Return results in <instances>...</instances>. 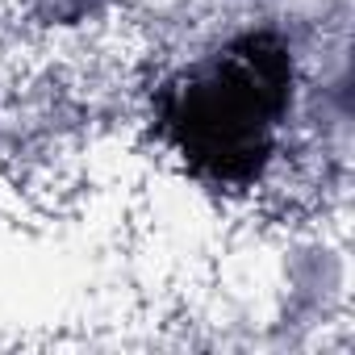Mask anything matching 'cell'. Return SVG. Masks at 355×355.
<instances>
[{
  "mask_svg": "<svg viewBox=\"0 0 355 355\" xmlns=\"http://www.w3.org/2000/svg\"><path fill=\"white\" fill-rule=\"evenodd\" d=\"M34 5H38L51 21H76V17L92 13L101 0H34Z\"/></svg>",
  "mask_w": 355,
  "mask_h": 355,
  "instance_id": "obj_2",
  "label": "cell"
},
{
  "mask_svg": "<svg viewBox=\"0 0 355 355\" xmlns=\"http://www.w3.org/2000/svg\"><path fill=\"white\" fill-rule=\"evenodd\" d=\"M293 92L297 59L284 34L243 30L155 88L150 130L197 184L247 193L280 150Z\"/></svg>",
  "mask_w": 355,
  "mask_h": 355,
  "instance_id": "obj_1",
  "label": "cell"
}]
</instances>
